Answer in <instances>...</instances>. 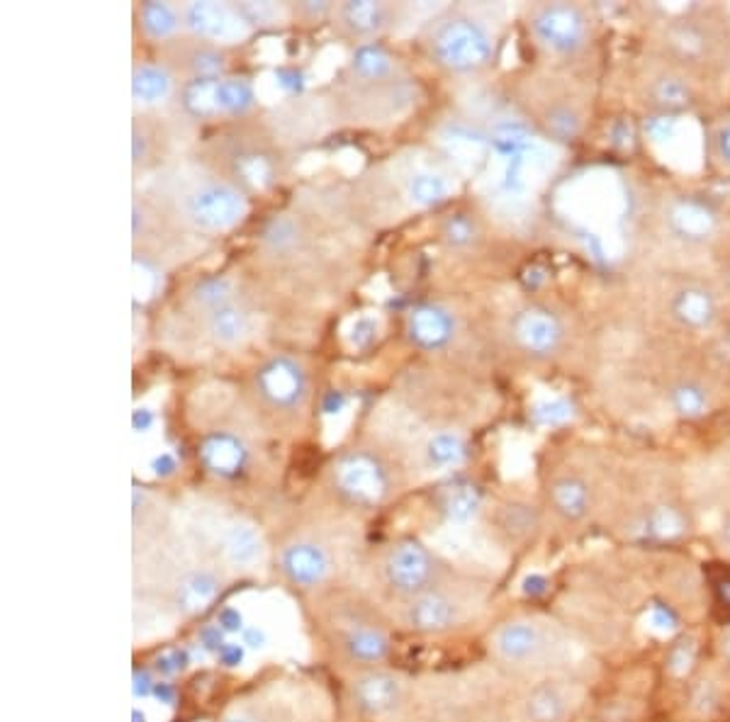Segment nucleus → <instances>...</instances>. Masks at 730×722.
<instances>
[{
    "mask_svg": "<svg viewBox=\"0 0 730 722\" xmlns=\"http://www.w3.org/2000/svg\"><path fill=\"white\" fill-rule=\"evenodd\" d=\"M487 652L502 672L524 681L580 676L590 660L587 645L553 615L516 613L487 635Z\"/></svg>",
    "mask_w": 730,
    "mask_h": 722,
    "instance_id": "nucleus-1",
    "label": "nucleus"
},
{
    "mask_svg": "<svg viewBox=\"0 0 730 722\" xmlns=\"http://www.w3.org/2000/svg\"><path fill=\"white\" fill-rule=\"evenodd\" d=\"M660 59L689 76L730 74V16L713 6H692L655 27Z\"/></svg>",
    "mask_w": 730,
    "mask_h": 722,
    "instance_id": "nucleus-2",
    "label": "nucleus"
},
{
    "mask_svg": "<svg viewBox=\"0 0 730 722\" xmlns=\"http://www.w3.org/2000/svg\"><path fill=\"white\" fill-rule=\"evenodd\" d=\"M322 631L337 660L347 666L376 669L390 660L392 637L382 615L361 598H334L322 613Z\"/></svg>",
    "mask_w": 730,
    "mask_h": 722,
    "instance_id": "nucleus-3",
    "label": "nucleus"
},
{
    "mask_svg": "<svg viewBox=\"0 0 730 722\" xmlns=\"http://www.w3.org/2000/svg\"><path fill=\"white\" fill-rule=\"evenodd\" d=\"M487 604V586L480 582L458 579L456 574L415 598L402 601V627L415 635L436 637L456 633L473 623Z\"/></svg>",
    "mask_w": 730,
    "mask_h": 722,
    "instance_id": "nucleus-4",
    "label": "nucleus"
},
{
    "mask_svg": "<svg viewBox=\"0 0 730 722\" xmlns=\"http://www.w3.org/2000/svg\"><path fill=\"white\" fill-rule=\"evenodd\" d=\"M531 35L555 59L577 61L594 49L600 25L590 8L580 3H541L531 12Z\"/></svg>",
    "mask_w": 730,
    "mask_h": 722,
    "instance_id": "nucleus-5",
    "label": "nucleus"
},
{
    "mask_svg": "<svg viewBox=\"0 0 730 722\" xmlns=\"http://www.w3.org/2000/svg\"><path fill=\"white\" fill-rule=\"evenodd\" d=\"M454 577L448 562L415 538L395 543L382 559V582L400 601H409Z\"/></svg>",
    "mask_w": 730,
    "mask_h": 722,
    "instance_id": "nucleus-6",
    "label": "nucleus"
},
{
    "mask_svg": "<svg viewBox=\"0 0 730 722\" xmlns=\"http://www.w3.org/2000/svg\"><path fill=\"white\" fill-rule=\"evenodd\" d=\"M495 42L487 27L470 16H454L431 35L434 59L450 74H477L493 61Z\"/></svg>",
    "mask_w": 730,
    "mask_h": 722,
    "instance_id": "nucleus-7",
    "label": "nucleus"
},
{
    "mask_svg": "<svg viewBox=\"0 0 730 722\" xmlns=\"http://www.w3.org/2000/svg\"><path fill=\"white\" fill-rule=\"evenodd\" d=\"M587 701V686L580 676H548L526 681L514 695L512 722H570Z\"/></svg>",
    "mask_w": 730,
    "mask_h": 722,
    "instance_id": "nucleus-8",
    "label": "nucleus"
},
{
    "mask_svg": "<svg viewBox=\"0 0 730 722\" xmlns=\"http://www.w3.org/2000/svg\"><path fill=\"white\" fill-rule=\"evenodd\" d=\"M662 230L682 246H707L719 238L723 214L703 195H674L660 209Z\"/></svg>",
    "mask_w": 730,
    "mask_h": 722,
    "instance_id": "nucleus-9",
    "label": "nucleus"
},
{
    "mask_svg": "<svg viewBox=\"0 0 730 722\" xmlns=\"http://www.w3.org/2000/svg\"><path fill=\"white\" fill-rule=\"evenodd\" d=\"M546 506L563 528H582L600 511V489L582 470H561L548 481Z\"/></svg>",
    "mask_w": 730,
    "mask_h": 722,
    "instance_id": "nucleus-10",
    "label": "nucleus"
},
{
    "mask_svg": "<svg viewBox=\"0 0 730 722\" xmlns=\"http://www.w3.org/2000/svg\"><path fill=\"white\" fill-rule=\"evenodd\" d=\"M349 693L358 713L380 720L402 711L409 699V684L405 676L390 672V669L376 666L358 672Z\"/></svg>",
    "mask_w": 730,
    "mask_h": 722,
    "instance_id": "nucleus-11",
    "label": "nucleus"
},
{
    "mask_svg": "<svg viewBox=\"0 0 730 722\" xmlns=\"http://www.w3.org/2000/svg\"><path fill=\"white\" fill-rule=\"evenodd\" d=\"M723 314L721 294L701 280H684L668 297V316L687 333H707L719 326Z\"/></svg>",
    "mask_w": 730,
    "mask_h": 722,
    "instance_id": "nucleus-12",
    "label": "nucleus"
},
{
    "mask_svg": "<svg viewBox=\"0 0 730 722\" xmlns=\"http://www.w3.org/2000/svg\"><path fill=\"white\" fill-rule=\"evenodd\" d=\"M512 336L524 353L534 358H553L563 351L567 329L563 316L555 314L551 306L528 304L514 316Z\"/></svg>",
    "mask_w": 730,
    "mask_h": 722,
    "instance_id": "nucleus-13",
    "label": "nucleus"
},
{
    "mask_svg": "<svg viewBox=\"0 0 730 722\" xmlns=\"http://www.w3.org/2000/svg\"><path fill=\"white\" fill-rule=\"evenodd\" d=\"M188 219L203 232H224L244 219L246 199L232 185L212 183L195 191L185 203Z\"/></svg>",
    "mask_w": 730,
    "mask_h": 722,
    "instance_id": "nucleus-14",
    "label": "nucleus"
},
{
    "mask_svg": "<svg viewBox=\"0 0 730 722\" xmlns=\"http://www.w3.org/2000/svg\"><path fill=\"white\" fill-rule=\"evenodd\" d=\"M643 98L650 110L670 119L677 113H684L694 103V76L682 71L680 66L660 59L653 69H648L643 80Z\"/></svg>",
    "mask_w": 730,
    "mask_h": 722,
    "instance_id": "nucleus-15",
    "label": "nucleus"
},
{
    "mask_svg": "<svg viewBox=\"0 0 730 722\" xmlns=\"http://www.w3.org/2000/svg\"><path fill=\"white\" fill-rule=\"evenodd\" d=\"M281 572L290 586L300 588V592H314L331 579L334 559L322 543L292 540L281 553Z\"/></svg>",
    "mask_w": 730,
    "mask_h": 722,
    "instance_id": "nucleus-16",
    "label": "nucleus"
},
{
    "mask_svg": "<svg viewBox=\"0 0 730 722\" xmlns=\"http://www.w3.org/2000/svg\"><path fill=\"white\" fill-rule=\"evenodd\" d=\"M191 30L201 37L215 39V42H239L249 35V22L242 16V10H234L227 3H215V0H197L185 10Z\"/></svg>",
    "mask_w": 730,
    "mask_h": 722,
    "instance_id": "nucleus-17",
    "label": "nucleus"
},
{
    "mask_svg": "<svg viewBox=\"0 0 730 722\" xmlns=\"http://www.w3.org/2000/svg\"><path fill=\"white\" fill-rule=\"evenodd\" d=\"M337 485L356 501L376 504L385 497V491H388V477H385L376 458L356 452L347 455V458L337 465Z\"/></svg>",
    "mask_w": 730,
    "mask_h": 722,
    "instance_id": "nucleus-18",
    "label": "nucleus"
},
{
    "mask_svg": "<svg viewBox=\"0 0 730 722\" xmlns=\"http://www.w3.org/2000/svg\"><path fill=\"white\" fill-rule=\"evenodd\" d=\"M631 528L645 540H677L689 530V514L672 499H655L635 511Z\"/></svg>",
    "mask_w": 730,
    "mask_h": 722,
    "instance_id": "nucleus-19",
    "label": "nucleus"
},
{
    "mask_svg": "<svg viewBox=\"0 0 730 722\" xmlns=\"http://www.w3.org/2000/svg\"><path fill=\"white\" fill-rule=\"evenodd\" d=\"M259 387L263 397L275 407H295L304 397V374L302 368L290 358H275L259 372Z\"/></svg>",
    "mask_w": 730,
    "mask_h": 722,
    "instance_id": "nucleus-20",
    "label": "nucleus"
},
{
    "mask_svg": "<svg viewBox=\"0 0 730 722\" xmlns=\"http://www.w3.org/2000/svg\"><path fill=\"white\" fill-rule=\"evenodd\" d=\"M407 331L409 339L424 351H441L456 339V316L446 306L421 304L409 314Z\"/></svg>",
    "mask_w": 730,
    "mask_h": 722,
    "instance_id": "nucleus-21",
    "label": "nucleus"
},
{
    "mask_svg": "<svg viewBox=\"0 0 730 722\" xmlns=\"http://www.w3.org/2000/svg\"><path fill=\"white\" fill-rule=\"evenodd\" d=\"M668 407L684 421L703 419L713 407V392L697 374H680L668 384Z\"/></svg>",
    "mask_w": 730,
    "mask_h": 722,
    "instance_id": "nucleus-22",
    "label": "nucleus"
},
{
    "mask_svg": "<svg viewBox=\"0 0 730 722\" xmlns=\"http://www.w3.org/2000/svg\"><path fill=\"white\" fill-rule=\"evenodd\" d=\"M222 592V579L212 569H188L181 574L174 586V606L185 613L195 615L205 611Z\"/></svg>",
    "mask_w": 730,
    "mask_h": 722,
    "instance_id": "nucleus-23",
    "label": "nucleus"
},
{
    "mask_svg": "<svg viewBox=\"0 0 730 722\" xmlns=\"http://www.w3.org/2000/svg\"><path fill=\"white\" fill-rule=\"evenodd\" d=\"M201 458L212 475L236 477L246 465V446L232 433H212L203 440Z\"/></svg>",
    "mask_w": 730,
    "mask_h": 722,
    "instance_id": "nucleus-24",
    "label": "nucleus"
},
{
    "mask_svg": "<svg viewBox=\"0 0 730 722\" xmlns=\"http://www.w3.org/2000/svg\"><path fill=\"white\" fill-rule=\"evenodd\" d=\"M222 550H224V557H227L230 565H234V567L256 565L263 555L261 533L251 524H246V520H236V524H232L227 530H224Z\"/></svg>",
    "mask_w": 730,
    "mask_h": 722,
    "instance_id": "nucleus-25",
    "label": "nucleus"
},
{
    "mask_svg": "<svg viewBox=\"0 0 730 722\" xmlns=\"http://www.w3.org/2000/svg\"><path fill=\"white\" fill-rule=\"evenodd\" d=\"M483 494L473 485L450 487L441 499V511L450 526H470L483 514Z\"/></svg>",
    "mask_w": 730,
    "mask_h": 722,
    "instance_id": "nucleus-26",
    "label": "nucleus"
},
{
    "mask_svg": "<svg viewBox=\"0 0 730 722\" xmlns=\"http://www.w3.org/2000/svg\"><path fill=\"white\" fill-rule=\"evenodd\" d=\"M470 448L466 438L454 431H438L427 443V462L434 470H454L468 460Z\"/></svg>",
    "mask_w": 730,
    "mask_h": 722,
    "instance_id": "nucleus-27",
    "label": "nucleus"
},
{
    "mask_svg": "<svg viewBox=\"0 0 730 722\" xmlns=\"http://www.w3.org/2000/svg\"><path fill=\"white\" fill-rule=\"evenodd\" d=\"M543 125L557 142H575L584 129V113L575 103L557 100L543 113Z\"/></svg>",
    "mask_w": 730,
    "mask_h": 722,
    "instance_id": "nucleus-28",
    "label": "nucleus"
},
{
    "mask_svg": "<svg viewBox=\"0 0 730 722\" xmlns=\"http://www.w3.org/2000/svg\"><path fill=\"white\" fill-rule=\"evenodd\" d=\"M210 333L222 345H239L249 336V316L234 304L210 312Z\"/></svg>",
    "mask_w": 730,
    "mask_h": 722,
    "instance_id": "nucleus-29",
    "label": "nucleus"
},
{
    "mask_svg": "<svg viewBox=\"0 0 730 722\" xmlns=\"http://www.w3.org/2000/svg\"><path fill=\"white\" fill-rule=\"evenodd\" d=\"M171 76L162 66H139L132 76V96L142 105H154L168 98Z\"/></svg>",
    "mask_w": 730,
    "mask_h": 722,
    "instance_id": "nucleus-30",
    "label": "nucleus"
},
{
    "mask_svg": "<svg viewBox=\"0 0 730 722\" xmlns=\"http://www.w3.org/2000/svg\"><path fill=\"white\" fill-rule=\"evenodd\" d=\"M341 18L347 20L356 35H373L380 32L385 22H388V8L382 3H373V0H349L341 8Z\"/></svg>",
    "mask_w": 730,
    "mask_h": 722,
    "instance_id": "nucleus-31",
    "label": "nucleus"
},
{
    "mask_svg": "<svg viewBox=\"0 0 730 722\" xmlns=\"http://www.w3.org/2000/svg\"><path fill=\"white\" fill-rule=\"evenodd\" d=\"M256 96L251 84L244 78H220L217 80V107L220 113L227 115H242L251 105H254Z\"/></svg>",
    "mask_w": 730,
    "mask_h": 722,
    "instance_id": "nucleus-32",
    "label": "nucleus"
},
{
    "mask_svg": "<svg viewBox=\"0 0 730 722\" xmlns=\"http://www.w3.org/2000/svg\"><path fill=\"white\" fill-rule=\"evenodd\" d=\"M217 80L220 78H195L193 84L185 88L183 103L193 115L212 117V115L220 113V107H217Z\"/></svg>",
    "mask_w": 730,
    "mask_h": 722,
    "instance_id": "nucleus-33",
    "label": "nucleus"
},
{
    "mask_svg": "<svg viewBox=\"0 0 730 722\" xmlns=\"http://www.w3.org/2000/svg\"><path fill=\"white\" fill-rule=\"evenodd\" d=\"M353 71L363 78H385L392 74V57L378 45H363L353 53Z\"/></svg>",
    "mask_w": 730,
    "mask_h": 722,
    "instance_id": "nucleus-34",
    "label": "nucleus"
},
{
    "mask_svg": "<svg viewBox=\"0 0 730 722\" xmlns=\"http://www.w3.org/2000/svg\"><path fill=\"white\" fill-rule=\"evenodd\" d=\"M142 25L152 37L166 39L178 30V16L168 3H156V0H149V3H144V8H142Z\"/></svg>",
    "mask_w": 730,
    "mask_h": 722,
    "instance_id": "nucleus-35",
    "label": "nucleus"
},
{
    "mask_svg": "<svg viewBox=\"0 0 730 722\" xmlns=\"http://www.w3.org/2000/svg\"><path fill=\"white\" fill-rule=\"evenodd\" d=\"M721 684H728V681L721 676H703L697 681V686L692 689V701H689V708L697 718H707L713 711H719L721 705Z\"/></svg>",
    "mask_w": 730,
    "mask_h": 722,
    "instance_id": "nucleus-36",
    "label": "nucleus"
},
{
    "mask_svg": "<svg viewBox=\"0 0 730 722\" xmlns=\"http://www.w3.org/2000/svg\"><path fill=\"white\" fill-rule=\"evenodd\" d=\"M448 195V183L446 178L436 176V173H417L415 178L409 180V197L411 203L419 207H431Z\"/></svg>",
    "mask_w": 730,
    "mask_h": 722,
    "instance_id": "nucleus-37",
    "label": "nucleus"
},
{
    "mask_svg": "<svg viewBox=\"0 0 730 722\" xmlns=\"http://www.w3.org/2000/svg\"><path fill=\"white\" fill-rule=\"evenodd\" d=\"M707 152L711 164L730 176V115L711 127L707 137Z\"/></svg>",
    "mask_w": 730,
    "mask_h": 722,
    "instance_id": "nucleus-38",
    "label": "nucleus"
},
{
    "mask_svg": "<svg viewBox=\"0 0 730 722\" xmlns=\"http://www.w3.org/2000/svg\"><path fill=\"white\" fill-rule=\"evenodd\" d=\"M444 236L450 246H470L477 236V226L468 214H454V217H448L444 224Z\"/></svg>",
    "mask_w": 730,
    "mask_h": 722,
    "instance_id": "nucleus-39",
    "label": "nucleus"
},
{
    "mask_svg": "<svg viewBox=\"0 0 730 722\" xmlns=\"http://www.w3.org/2000/svg\"><path fill=\"white\" fill-rule=\"evenodd\" d=\"M230 294H232V287L227 280H205V283L197 287L195 300L210 306V310H217V306L230 304Z\"/></svg>",
    "mask_w": 730,
    "mask_h": 722,
    "instance_id": "nucleus-40",
    "label": "nucleus"
},
{
    "mask_svg": "<svg viewBox=\"0 0 730 722\" xmlns=\"http://www.w3.org/2000/svg\"><path fill=\"white\" fill-rule=\"evenodd\" d=\"M239 168H242V176L249 183H254L256 187L269 185V180H271V166L265 164V158H261V156H246V158H242V164H239Z\"/></svg>",
    "mask_w": 730,
    "mask_h": 722,
    "instance_id": "nucleus-41",
    "label": "nucleus"
},
{
    "mask_svg": "<svg viewBox=\"0 0 730 722\" xmlns=\"http://www.w3.org/2000/svg\"><path fill=\"white\" fill-rule=\"evenodd\" d=\"M376 336H378V321H373L370 316L356 319L349 331V341L353 348H366L376 341Z\"/></svg>",
    "mask_w": 730,
    "mask_h": 722,
    "instance_id": "nucleus-42",
    "label": "nucleus"
},
{
    "mask_svg": "<svg viewBox=\"0 0 730 722\" xmlns=\"http://www.w3.org/2000/svg\"><path fill=\"white\" fill-rule=\"evenodd\" d=\"M242 16L246 22H259V25H273L281 20V8L275 3H246L242 6Z\"/></svg>",
    "mask_w": 730,
    "mask_h": 722,
    "instance_id": "nucleus-43",
    "label": "nucleus"
},
{
    "mask_svg": "<svg viewBox=\"0 0 730 722\" xmlns=\"http://www.w3.org/2000/svg\"><path fill=\"white\" fill-rule=\"evenodd\" d=\"M713 652L716 662H719V672L726 681H730V625L721 627L713 640Z\"/></svg>",
    "mask_w": 730,
    "mask_h": 722,
    "instance_id": "nucleus-44",
    "label": "nucleus"
},
{
    "mask_svg": "<svg viewBox=\"0 0 730 722\" xmlns=\"http://www.w3.org/2000/svg\"><path fill=\"white\" fill-rule=\"evenodd\" d=\"M185 666H188V654H185V652H178V650H176V652H166V654H162V657H158L156 664H154L156 672H158V674H164V676L181 674Z\"/></svg>",
    "mask_w": 730,
    "mask_h": 722,
    "instance_id": "nucleus-45",
    "label": "nucleus"
},
{
    "mask_svg": "<svg viewBox=\"0 0 730 722\" xmlns=\"http://www.w3.org/2000/svg\"><path fill=\"white\" fill-rule=\"evenodd\" d=\"M222 69V59L217 57V53H212V51H201L195 57V71H197V78H217Z\"/></svg>",
    "mask_w": 730,
    "mask_h": 722,
    "instance_id": "nucleus-46",
    "label": "nucleus"
},
{
    "mask_svg": "<svg viewBox=\"0 0 730 722\" xmlns=\"http://www.w3.org/2000/svg\"><path fill=\"white\" fill-rule=\"evenodd\" d=\"M242 645L254 652L265 650V645H269V633H265L261 625H246L242 631Z\"/></svg>",
    "mask_w": 730,
    "mask_h": 722,
    "instance_id": "nucleus-47",
    "label": "nucleus"
},
{
    "mask_svg": "<svg viewBox=\"0 0 730 722\" xmlns=\"http://www.w3.org/2000/svg\"><path fill=\"white\" fill-rule=\"evenodd\" d=\"M224 635H227V633H224L220 625H207V627H203V633H201V645H203L207 652L220 654V650H222L224 645H227V640H224Z\"/></svg>",
    "mask_w": 730,
    "mask_h": 722,
    "instance_id": "nucleus-48",
    "label": "nucleus"
},
{
    "mask_svg": "<svg viewBox=\"0 0 730 722\" xmlns=\"http://www.w3.org/2000/svg\"><path fill=\"white\" fill-rule=\"evenodd\" d=\"M135 684H132V693H135V699H149V695H154V689H156V679L152 672H146V669H137L135 672Z\"/></svg>",
    "mask_w": 730,
    "mask_h": 722,
    "instance_id": "nucleus-49",
    "label": "nucleus"
},
{
    "mask_svg": "<svg viewBox=\"0 0 730 722\" xmlns=\"http://www.w3.org/2000/svg\"><path fill=\"white\" fill-rule=\"evenodd\" d=\"M217 625L222 627L224 633H242L244 631V615L239 613V608H224L217 618Z\"/></svg>",
    "mask_w": 730,
    "mask_h": 722,
    "instance_id": "nucleus-50",
    "label": "nucleus"
},
{
    "mask_svg": "<svg viewBox=\"0 0 730 722\" xmlns=\"http://www.w3.org/2000/svg\"><path fill=\"white\" fill-rule=\"evenodd\" d=\"M244 652L246 647L244 645H239V642H227V645H224L217 654V660L224 664V666H239L244 662Z\"/></svg>",
    "mask_w": 730,
    "mask_h": 722,
    "instance_id": "nucleus-51",
    "label": "nucleus"
},
{
    "mask_svg": "<svg viewBox=\"0 0 730 722\" xmlns=\"http://www.w3.org/2000/svg\"><path fill=\"white\" fill-rule=\"evenodd\" d=\"M265 238H269L271 244H275V246L288 244V241L292 238V224L285 222V219H275V222L271 224V230L265 232Z\"/></svg>",
    "mask_w": 730,
    "mask_h": 722,
    "instance_id": "nucleus-52",
    "label": "nucleus"
},
{
    "mask_svg": "<svg viewBox=\"0 0 730 722\" xmlns=\"http://www.w3.org/2000/svg\"><path fill=\"white\" fill-rule=\"evenodd\" d=\"M152 470L156 477H171L176 470H178V465H176V458L171 452H162V455H156L154 462H152Z\"/></svg>",
    "mask_w": 730,
    "mask_h": 722,
    "instance_id": "nucleus-53",
    "label": "nucleus"
},
{
    "mask_svg": "<svg viewBox=\"0 0 730 722\" xmlns=\"http://www.w3.org/2000/svg\"><path fill=\"white\" fill-rule=\"evenodd\" d=\"M152 426H154V411L135 409V413H132V428H135L137 433H144V431H149Z\"/></svg>",
    "mask_w": 730,
    "mask_h": 722,
    "instance_id": "nucleus-54",
    "label": "nucleus"
},
{
    "mask_svg": "<svg viewBox=\"0 0 730 722\" xmlns=\"http://www.w3.org/2000/svg\"><path fill=\"white\" fill-rule=\"evenodd\" d=\"M716 545L721 547V553L730 557V511L723 516L721 526L716 528Z\"/></svg>",
    "mask_w": 730,
    "mask_h": 722,
    "instance_id": "nucleus-55",
    "label": "nucleus"
},
{
    "mask_svg": "<svg viewBox=\"0 0 730 722\" xmlns=\"http://www.w3.org/2000/svg\"><path fill=\"white\" fill-rule=\"evenodd\" d=\"M154 699L162 701L166 705H171L176 701V689L168 684V681H156V689H154Z\"/></svg>",
    "mask_w": 730,
    "mask_h": 722,
    "instance_id": "nucleus-56",
    "label": "nucleus"
},
{
    "mask_svg": "<svg viewBox=\"0 0 730 722\" xmlns=\"http://www.w3.org/2000/svg\"><path fill=\"white\" fill-rule=\"evenodd\" d=\"M132 146H135V149H132V158L142 160L146 156V142L139 131H135V142H132Z\"/></svg>",
    "mask_w": 730,
    "mask_h": 722,
    "instance_id": "nucleus-57",
    "label": "nucleus"
},
{
    "mask_svg": "<svg viewBox=\"0 0 730 722\" xmlns=\"http://www.w3.org/2000/svg\"><path fill=\"white\" fill-rule=\"evenodd\" d=\"M723 280H726V285L730 287V258H728L726 265H723Z\"/></svg>",
    "mask_w": 730,
    "mask_h": 722,
    "instance_id": "nucleus-58",
    "label": "nucleus"
}]
</instances>
